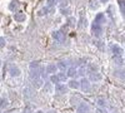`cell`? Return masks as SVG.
<instances>
[{"label":"cell","instance_id":"obj_13","mask_svg":"<svg viewBox=\"0 0 125 113\" xmlns=\"http://www.w3.org/2000/svg\"><path fill=\"white\" fill-rule=\"evenodd\" d=\"M69 88H73V89H78V88H80V83L78 80H75V79H71L70 82H69Z\"/></svg>","mask_w":125,"mask_h":113},{"label":"cell","instance_id":"obj_19","mask_svg":"<svg viewBox=\"0 0 125 113\" xmlns=\"http://www.w3.org/2000/svg\"><path fill=\"white\" fill-rule=\"evenodd\" d=\"M56 70H58V67L56 65H49L46 68V72H48V73H50V74H55Z\"/></svg>","mask_w":125,"mask_h":113},{"label":"cell","instance_id":"obj_18","mask_svg":"<svg viewBox=\"0 0 125 113\" xmlns=\"http://www.w3.org/2000/svg\"><path fill=\"white\" fill-rule=\"evenodd\" d=\"M76 74H78V72H76V69H75L74 67H71V68L68 69V74H66L68 77H71V78H73V77H75Z\"/></svg>","mask_w":125,"mask_h":113},{"label":"cell","instance_id":"obj_37","mask_svg":"<svg viewBox=\"0 0 125 113\" xmlns=\"http://www.w3.org/2000/svg\"><path fill=\"white\" fill-rule=\"evenodd\" d=\"M48 113H56L55 111H50V112H48Z\"/></svg>","mask_w":125,"mask_h":113},{"label":"cell","instance_id":"obj_33","mask_svg":"<svg viewBox=\"0 0 125 113\" xmlns=\"http://www.w3.org/2000/svg\"><path fill=\"white\" fill-rule=\"evenodd\" d=\"M4 47H5V39L0 37V48H4Z\"/></svg>","mask_w":125,"mask_h":113},{"label":"cell","instance_id":"obj_21","mask_svg":"<svg viewBox=\"0 0 125 113\" xmlns=\"http://www.w3.org/2000/svg\"><path fill=\"white\" fill-rule=\"evenodd\" d=\"M50 80H51V83H54V84H58L59 83V77H58V74H53L50 77Z\"/></svg>","mask_w":125,"mask_h":113},{"label":"cell","instance_id":"obj_34","mask_svg":"<svg viewBox=\"0 0 125 113\" xmlns=\"http://www.w3.org/2000/svg\"><path fill=\"white\" fill-rule=\"evenodd\" d=\"M115 62H116L118 64H121V63H123V60L119 58V55H115Z\"/></svg>","mask_w":125,"mask_h":113},{"label":"cell","instance_id":"obj_39","mask_svg":"<svg viewBox=\"0 0 125 113\" xmlns=\"http://www.w3.org/2000/svg\"><path fill=\"white\" fill-rule=\"evenodd\" d=\"M3 113H9V112H3Z\"/></svg>","mask_w":125,"mask_h":113},{"label":"cell","instance_id":"obj_5","mask_svg":"<svg viewBox=\"0 0 125 113\" xmlns=\"http://www.w3.org/2000/svg\"><path fill=\"white\" fill-rule=\"evenodd\" d=\"M53 38H54V40H56V42H59V43H62L65 40V35H64L62 32H54Z\"/></svg>","mask_w":125,"mask_h":113},{"label":"cell","instance_id":"obj_30","mask_svg":"<svg viewBox=\"0 0 125 113\" xmlns=\"http://www.w3.org/2000/svg\"><path fill=\"white\" fill-rule=\"evenodd\" d=\"M98 103H99V106H100V107L105 108V100H104L103 98H99V99H98Z\"/></svg>","mask_w":125,"mask_h":113},{"label":"cell","instance_id":"obj_24","mask_svg":"<svg viewBox=\"0 0 125 113\" xmlns=\"http://www.w3.org/2000/svg\"><path fill=\"white\" fill-rule=\"evenodd\" d=\"M89 70H90V73H98V67L95 64H90L89 65Z\"/></svg>","mask_w":125,"mask_h":113},{"label":"cell","instance_id":"obj_4","mask_svg":"<svg viewBox=\"0 0 125 113\" xmlns=\"http://www.w3.org/2000/svg\"><path fill=\"white\" fill-rule=\"evenodd\" d=\"M19 8H20V1L19 0H11V1H10V4H9V10L10 12L15 13Z\"/></svg>","mask_w":125,"mask_h":113},{"label":"cell","instance_id":"obj_31","mask_svg":"<svg viewBox=\"0 0 125 113\" xmlns=\"http://www.w3.org/2000/svg\"><path fill=\"white\" fill-rule=\"evenodd\" d=\"M66 5H68V0H60V6H61V9H64Z\"/></svg>","mask_w":125,"mask_h":113},{"label":"cell","instance_id":"obj_25","mask_svg":"<svg viewBox=\"0 0 125 113\" xmlns=\"http://www.w3.org/2000/svg\"><path fill=\"white\" fill-rule=\"evenodd\" d=\"M115 75L119 77V78H121V79H124L125 78V72L124 70H116L115 72Z\"/></svg>","mask_w":125,"mask_h":113},{"label":"cell","instance_id":"obj_29","mask_svg":"<svg viewBox=\"0 0 125 113\" xmlns=\"http://www.w3.org/2000/svg\"><path fill=\"white\" fill-rule=\"evenodd\" d=\"M61 14H62V15H70V9H69V8L61 9Z\"/></svg>","mask_w":125,"mask_h":113},{"label":"cell","instance_id":"obj_16","mask_svg":"<svg viewBox=\"0 0 125 113\" xmlns=\"http://www.w3.org/2000/svg\"><path fill=\"white\" fill-rule=\"evenodd\" d=\"M33 94H34L33 88H25V89H24V96H25V98L30 99L31 97H33Z\"/></svg>","mask_w":125,"mask_h":113},{"label":"cell","instance_id":"obj_2","mask_svg":"<svg viewBox=\"0 0 125 113\" xmlns=\"http://www.w3.org/2000/svg\"><path fill=\"white\" fill-rule=\"evenodd\" d=\"M20 69H19V67L18 65H15V64H11L9 67V74H10V77H19L20 75Z\"/></svg>","mask_w":125,"mask_h":113},{"label":"cell","instance_id":"obj_8","mask_svg":"<svg viewBox=\"0 0 125 113\" xmlns=\"http://www.w3.org/2000/svg\"><path fill=\"white\" fill-rule=\"evenodd\" d=\"M105 15H104L103 13H99L96 16H95V20H94V23H96V24H99V25H101L103 23H105Z\"/></svg>","mask_w":125,"mask_h":113},{"label":"cell","instance_id":"obj_20","mask_svg":"<svg viewBox=\"0 0 125 113\" xmlns=\"http://www.w3.org/2000/svg\"><path fill=\"white\" fill-rule=\"evenodd\" d=\"M58 3H59V0H48L46 5H48V8H55V5Z\"/></svg>","mask_w":125,"mask_h":113},{"label":"cell","instance_id":"obj_35","mask_svg":"<svg viewBox=\"0 0 125 113\" xmlns=\"http://www.w3.org/2000/svg\"><path fill=\"white\" fill-rule=\"evenodd\" d=\"M100 1H101L103 4H105V3H108V1H109V0H100Z\"/></svg>","mask_w":125,"mask_h":113},{"label":"cell","instance_id":"obj_6","mask_svg":"<svg viewBox=\"0 0 125 113\" xmlns=\"http://www.w3.org/2000/svg\"><path fill=\"white\" fill-rule=\"evenodd\" d=\"M14 20H15L16 23H23V22H25V20H26V15L24 13H15Z\"/></svg>","mask_w":125,"mask_h":113},{"label":"cell","instance_id":"obj_14","mask_svg":"<svg viewBox=\"0 0 125 113\" xmlns=\"http://www.w3.org/2000/svg\"><path fill=\"white\" fill-rule=\"evenodd\" d=\"M111 50H113V53L115 54V55H121L123 54V49L119 45H116V44L111 47Z\"/></svg>","mask_w":125,"mask_h":113},{"label":"cell","instance_id":"obj_7","mask_svg":"<svg viewBox=\"0 0 125 113\" xmlns=\"http://www.w3.org/2000/svg\"><path fill=\"white\" fill-rule=\"evenodd\" d=\"M76 113H89V106L85 103L79 104V107L76 108Z\"/></svg>","mask_w":125,"mask_h":113},{"label":"cell","instance_id":"obj_32","mask_svg":"<svg viewBox=\"0 0 125 113\" xmlns=\"http://www.w3.org/2000/svg\"><path fill=\"white\" fill-rule=\"evenodd\" d=\"M96 113H106V109L103 107H99V108H96Z\"/></svg>","mask_w":125,"mask_h":113},{"label":"cell","instance_id":"obj_38","mask_svg":"<svg viewBox=\"0 0 125 113\" xmlns=\"http://www.w3.org/2000/svg\"><path fill=\"white\" fill-rule=\"evenodd\" d=\"M0 67H1V59H0Z\"/></svg>","mask_w":125,"mask_h":113},{"label":"cell","instance_id":"obj_10","mask_svg":"<svg viewBox=\"0 0 125 113\" xmlns=\"http://www.w3.org/2000/svg\"><path fill=\"white\" fill-rule=\"evenodd\" d=\"M30 78L35 80V79H39L40 78V68L39 69H33V70H30Z\"/></svg>","mask_w":125,"mask_h":113},{"label":"cell","instance_id":"obj_27","mask_svg":"<svg viewBox=\"0 0 125 113\" xmlns=\"http://www.w3.org/2000/svg\"><path fill=\"white\" fill-rule=\"evenodd\" d=\"M33 69H39V63L38 62H31L30 63V70H33Z\"/></svg>","mask_w":125,"mask_h":113},{"label":"cell","instance_id":"obj_12","mask_svg":"<svg viewBox=\"0 0 125 113\" xmlns=\"http://www.w3.org/2000/svg\"><path fill=\"white\" fill-rule=\"evenodd\" d=\"M55 90L59 92V93H66L68 87H66L65 84H56V86H55Z\"/></svg>","mask_w":125,"mask_h":113},{"label":"cell","instance_id":"obj_22","mask_svg":"<svg viewBox=\"0 0 125 113\" xmlns=\"http://www.w3.org/2000/svg\"><path fill=\"white\" fill-rule=\"evenodd\" d=\"M33 83H34L35 88H39V87H41V86H43V80H41V79L39 78V79H35V80H33Z\"/></svg>","mask_w":125,"mask_h":113},{"label":"cell","instance_id":"obj_11","mask_svg":"<svg viewBox=\"0 0 125 113\" xmlns=\"http://www.w3.org/2000/svg\"><path fill=\"white\" fill-rule=\"evenodd\" d=\"M55 12V8H48V6H45L43 10H40L39 12V15H46V14H51V13H54Z\"/></svg>","mask_w":125,"mask_h":113},{"label":"cell","instance_id":"obj_36","mask_svg":"<svg viewBox=\"0 0 125 113\" xmlns=\"http://www.w3.org/2000/svg\"><path fill=\"white\" fill-rule=\"evenodd\" d=\"M35 113H44V112H43V111H36Z\"/></svg>","mask_w":125,"mask_h":113},{"label":"cell","instance_id":"obj_17","mask_svg":"<svg viewBox=\"0 0 125 113\" xmlns=\"http://www.w3.org/2000/svg\"><path fill=\"white\" fill-rule=\"evenodd\" d=\"M118 4H119V8H120V12H121L123 16L125 18V0H118Z\"/></svg>","mask_w":125,"mask_h":113},{"label":"cell","instance_id":"obj_15","mask_svg":"<svg viewBox=\"0 0 125 113\" xmlns=\"http://www.w3.org/2000/svg\"><path fill=\"white\" fill-rule=\"evenodd\" d=\"M101 74H99V73H90V79L89 80H93V82H99V80H101Z\"/></svg>","mask_w":125,"mask_h":113},{"label":"cell","instance_id":"obj_1","mask_svg":"<svg viewBox=\"0 0 125 113\" xmlns=\"http://www.w3.org/2000/svg\"><path fill=\"white\" fill-rule=\"evenodd\" d=\"M91 33H93V35H95V37H100L101 33H103L101 25H99L96 23H93V25H91Z\"/></svg>","mask_w":125,"mask_h":113},{"label":"cell","instance_id":"obj_23","mask_svg":"<svg viewBox=\"0 0 125 113\" xmlns=\"http://www.w3.org/2000/svg\"><path fill=\"white\" fill-rule=\"evenodd\" d=\"M58 77H59V80H60V82H65V80H66V78H68V75H65L64 72L59 73V74H58Z\"/></svg>","mask_w":125,"mask_h":113},{"label":"cell","instance_id":"obj_9","mask_svg":"<svg viewBox=\"0 0 125 113\" xmlns=\"http://www.w3.org/2000/svg\"><path fill=\"white\" fill-rule=\"evenodd\" d=\"M9 107V99L3 96V97H0V109H5Z\"/></svg>","mask_w":125,"mask_h":113},{"label":"cell","instance_id":"obj_26","mask_svg":"<svg viewBox=\"0 0 125 113\" xmlns=\"http://www.w3.org/2000/svg\"><path fill=\"white\" fill-rule=\"evenodd\" d=\"M56 67L60 68L61 70H65V68H66V62H59Z\"/></svg>","mask_w":125,"mask_h":113},{"label":"cell","instance_id":"obj_28","mask_svg":"<svg viewBox=\"0 0 125 113\" xmlns=\"http://www.w3.org/2000/svg\"><path fill=\"white\" fill-rule=\"evenodd\" d=\"M68 24L71 25V26H75V20H74V18H73V16H69L68 18Z\"/></svg>","mask_w":125,"mask_h":113},{"label":"cell","instance_id":"obj_3","mask_svg":"<svg viewBox=\"0 0 125 113\" xmlns=\"http://www.w3.org/2000/svg\"><path fill=\"white\" fill-rule=\"evenodd\" d=\"M80 89L83 92H89L90 90V80L89 79H81L80 82Z\"/></svg>","mask_w":125,"mask_h":113}]
</instances>
